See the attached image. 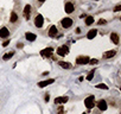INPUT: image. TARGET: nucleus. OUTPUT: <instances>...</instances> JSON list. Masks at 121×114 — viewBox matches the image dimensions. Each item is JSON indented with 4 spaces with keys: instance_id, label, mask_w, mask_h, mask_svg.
Returning <instances> with one entry per match:
<instances>
[{
    "instance_id": "1",
    "label": "nucleus",
    "mask_w": 121,
    "mask_h": 114,
    "mask_svg": "<svg viewBox=\"0 0 121 114\" xmlns=\"http://www.w3.org/2000/svg\"><path fill=\"white\" fill-rule=\"evenodd\" d=\"M84 105H86V107L87 108H93L94 106H95V97H94V95H90V96H88V97H86V100H84Z\"/></svg>"
},
{
    "instance_id": "2",
    "label": "nucleus",
    "mask_w": 121,
    "mask_h": 114,
    "mask_svg": "<svg viewBox=\"0 0 121 114\" xmlns=\"http://www.w3.org/2000/svg\"><path fill=\"white\" fill-rule=\"evenodd\" d=\"M56 52H57V55H58V56H65V55L69 52V48H68L67 45L59 46V48H57Z\"/></svg>"
},
{
    "instance_id": "3",
    "label": "nucleus",
    "mask_w": 121,
    "mask_h": 114,
    "mask_svg": "<svg viewBox=\"0 0 121 114\" xmlns=\"http://www.w3.org/2000/svg\"><path fill=\"white\" fill-rule=\"evenodd\" d=\"M52 52H53V48H45L44 50L40 51V55H42L43 57H52V56H51Z\"/></svg>"
},
{
    "instance_id": "4",
    "label": "nucleus",
    "mask_w": 121,
    "mask_h": 114,
    "mask_svg": "<svg viewBox=\"0 0 121 114\" xmlns=\"http://www.w3.org/2000/svg\"><path fill=\"white\" fill-rule=\"evenodd\" d=\"M43 24H44V18H43L42 14H38V16L35 18V25H36L37 27H42Z\"/></svg>"
},
{
    "instance_id": "5",
    "label": "nucleus",
    "mask_w": 121,
    "mask_h": 114,
    "mask_svg": "<svg viewBox=\"0 0 121 114\" xmlns=\"http://www.w3.org/2000/svg\"><path fill=\"white\" fill-rule=\"evenodd\" d=\"M95 105L97 106V108H99L100 110H106V109H107V102H106V100H103V99L99 100Z\"/></svg>"
},
{
    "instance_id": "6",
    "label": "nucleus",
    "mask_w": 121,
    "mask_h": 114,
    "mask_svg": "<svg viewBox=\"0 0 121 114\" xmlns=\"http://www.w3.org/2000/svg\"><path fill=\"white\" fill-rule=\"evenodd\" d=\"M60 24H62V26L64 29H68V27H70L73 25V19L71 18H64V19H62Z\"/></svg>"
},
{
    "instance_id": "7",
    "label": "nucleus",
    "mask_w": 121,
    "mask_h": 114,
    "mask_svg": "<svg viewBox=\"0 0 121 114\" xmlns=\"http://www.w3.org/2000/svg\"><path fill=\"white\" fill-rule=\"evenodd\" d=\"M88 62H89V57H87V56H80L76 58L77 64H87Z\"/></svg>"
},
{
    "instance_id": "8",
    "label": "nucleus",
    "mask_w": 121,
    "mask_h": 114,
    "mask_svg": "<svg viewBox=\"0 0 121 114\" xmlns=\"http://www.w3.org/2000/svg\"><path fill=\"white\" fill-rule=\"evenodd\" d=\"M30 13H31V6H30V5H26V6L24 7V11H23V16H24V18H25L26 20L30 19Z\"/></svg>"
},
{
    "instance_id": "9",
    "label": "nucleus",
    "mask_w": 121,
    "mask_h": 114,
    "mask_svg": "<svg viewBox=\"0 0 121 114\" xmlns=\"http://www.w3.org/2000/svg\"><path fill=\"white\" fill-rule=\"evenodd\" d=\"M68 100H69V97H68V96H59V97H56V99H55V103H56V105L65 103Z\"/></svg>"
},
{
    "instance_id": "10",
    "label": "nucleus",
    "mask_w": 121,
    "mask_h": 114,
    "mask_svg": "<svg viewBox=\"0 0 121 114\" xmlns=\"http://www.w3.org/2000/svg\"><path fill=\"white\" fill-rule=\"evenodd\" d=\"M53 82H55L53 79H50V80H46V81H42V82H38V87L44 88V87H46L48 84H51V83H53Z\"/></svg>"
},
{
    "instance_id": "11",
    "label": "nucleus",
    "mask_w": 121,
    "mask_h": 114,
    "mask_svg": "<svg viewBox=\"0 0 121 114\" xmlns=\"http://www.w3.org/2000/svg\"><path fill=\"white\" fill-rule=\"evenodd\" d=\"M10 35V31L7 27H3V29H0V37L1 38H7Z\"/></svg>"
},
{
    "instance_id": "12",
    "label": "nucleus",
    "mask_w": 121,
    "mask_h": 114,
    "mask_svg": "<svg viewBox=\"0 0 121 114\" xmlns=\"http://www.w3.org/2000/svg\"><path fill=\"white\" fill-rule=\"evenodd\" d=\"M115 53H116L115 50H109V51H107V52L103 53V57H104V58H112V57L115 56Z\"/></svg>"
},
{
    "instance_id": "13",
    "label": "nucleus",
    "mask_w": 121,
    "mask_h": 114,
    "mask_svg": "<svg viewBox=\"0 0 121 114\" xmlns=\"http://www.w3.org/2000/svg\"><path fill=\"white\" fill-rule=\"evenodd\" d=\"M74 10H75L74 4H71V3H67L65 4V12L67 13H71V12H74Z\"/></svg>"
},
{
    "instance_id": "14",
    "label": "nucleus",
    "mask_w": 121,
    "mask_h": 114,
    "mask_svg": "<svg viewBox=\"0 0 121 114\" xmlns=\"http://www.w3.org/2000/svg\"><path fill=\"white\" fill-rule=\"evenodd\" d=\"M25 38L27 39V40H30V42H33L36 38H37V36L35 35V33H31V32H26L25 33Z\"/></svg>"
},
{
    "instance_id": "15",
    "label": "nucleus",
    "mask_w": 121,
    "mask_h": 114,
    "mask_svg": "<svg viewBox=\"0 0 121 114\" xmlns=\"http://www.w3.org/2000/svg\"><path fill=\"white\" fill-rule=\"evenodd\" d=\"M96 33H97V30L93 29V30H90V31L87 33V38H88V39H93V38H95Z\"/></svg>"
},
{
    "instance_id": "16",
    "label": "nucleus",
    "mask_w": 121,
    "mask_h": 114,
    "mask_svg": "<svg viewBox=\"0 0 121 114\" xmlns=\"http://www.w3.org/2000/svg\"><path fill=\"white\" fill-rule=\"evenodd\" d=\"M58 64L62 67L63 69H70L71 68V64L70 63H68V62H64V61H59L58 62Z\"/></svg>"
},
{
    "instance_id": "17",
    "label": "nucleus",
    "mask_w": 121,
    "mask_h": 114,
    "mask_svg": "<svg viewBox=\"0 0 121 114\" xmlns=\"http://www.w3.org/2000/svg\"><path fill=\"white\" fill-rule=\"evenodd\" d=\"M110 38H112V42L114 44H119V35L117 33H115V32L110 33Z\"/></svg>"
},
{
    "instance_id": "18",
    "label": "nucleus",
    "mask_w": 121,
    "mask_h": 114,
    "mask_svg": "<svg viewBox=\"0 0 121 114\" xmlns=\"http://www.w3.org/2000/svg\"><path fill=\"white\" fill-rule=\"evenodd\" d=\"M57 35V27L56 26H51L50 30H49V36L50 37H55Z\"/></svg>"
},
{
    "instance_id": "19",
    "label": "nucleus",
    "mask_w": 121,
    "mask_h": 114,
    "mask_svg": "<svg viewBox=\"0 0 121 114\" xmlns=\"http://www.w3.org/2000/svg\"><path fill=\"white\" fill-rule=\"evenodd\" d=\"M13 55H14V51H11L9 53H5L3 58H4V61H9V60H11L12 57H13Z\"/></svg>"
},
{
    "instance_id": "20",
    "label": "nucleus",
    "mask_w": 121,
    "mask_h": 114,
    "mask_svg": "<svg viewBox=\"0 0 121 114\" xmlns=\"http://www.w3.org/2000/svg\"><path fill=\"white\" fill-rule=\"evenodd\" d=\"M94 23V17H91V16H89V17H87L86 18V25H91Z\"/></svg>"
},
{
    "instance_id": "21",
    "label": "nucleus",
    "mask_w": 121,
    "mask_h": 114,
    "mask_svg": "<svg viewBox=\"0 0 121 114\" xmlns=\"http://www.w3.org/2000/svg\"><path fill=\"white\" fill-rule=\"evenodd\" d=\"M17 19H18L17 13H16V12H12V13H11V19H10V20H11V23H16V22H17Z\"/></svg>"
},
{
    "instance_id": "22",
    "label": "nucleus",
    "mask_w": 121,
    "mask_h": 114,
    "mask_svg": "<svg viewBox=\"0 0 121 114\" xmlns=\"http://www.w3.org/2000/svg\"><path fill=\"white\" fill-rule=\"evenodd\" d=\"M96 88H102V89H108V87L104 84V83H99V84H96Z\"/></svg>"
},
{
    "instance_id": "23",
    "label": "nucleus",
    "mask_w": 121,
    "mask_h": 114,
    "mask_svg": "<svg viewBox=\"0 0 121 114\" xmlns=\"http://www.w3.org/2000/svg\"><path fill=\"white\" fill-rule=\"evenodd\" d=\"M93 77H94V69H93V70H91V71L88 74V76H87V80H88V81H90Z\"/></svg>"
},
{
    "instance_id": "24",
    "label": "nucleus",
    "mask_w": 121,
    "mask_h": 114,
    "mask_svg": "<svg viewBox=\"0 0 121 114\" xmlns=\"http://www.w3.org/2000/svg\"><path fill=\"white\" fill-rule=\"evenodd\" d=\"M58 114H64V108H63V106H59V108H58Z\"/></svg>"
},
{
    "instance_id": "25",
    "label": "nucleus",
    "mask_w": 121,
    "mask_h": 114,
    "mask_svg": "<svg viewBox=\"0 0 121 114\" xmlns=\"http://www.w3.org/2000/svg\"><path fill=\"white\" fill-rule=\"evenodd\" d=\"M88 63H90L91 66H93V64H96V63H97V60H89Z\"/></svg>"
},
{
    "instance_id": "26",
    "label": "nucleus",
    "mask_w": 121,
    "mask_h": 114,
    "mask_svg": "<svg viewBox=\"0 0 121 114\" xmlns=\"http://www.w3.org/2000/svg\"><path fill=\"white\" fill-rule=\"evenodd\" d=\"M120 10H121V5H117V6H115V9H114L115 12H119Z\"/></svg>"
},
{
    "instance_id": "27",
    "label": "nucleus",
    "mask_w": 121,
    "mask_h": 114,
    "mask_svg": "<svg viewBox=\"0 0 121 114\" xmlns=\"http://www.w3.org/2000/svg\"><path fill=\"white\" fill-rule=\"evenodd\" d=\"M9 44H10V40H6V42H4V43H3V46H7Z\"/></svg>"
},
{
    "instance_id": "28",
    "label": "nucleus",
    "mask_w": 121,
    "mask_h": 114,
    "mask_svg": "<svg viewBox=\"0 0 121 114\" xmlns=\"http://www.w3.org/2000/svg\"><path fill=\"white\" fill-rule=\"evenodd\" d=\"M44 100H45V102H48V101H49V94H46V95H45Z\"/></svg>"
},
{
    "instance_id": "29",
    "label": "nucleus",
    "mask_w": 121,
    "mask_h": 114,
    "mask_svg": "<svg viewBox=\"0 0 121 114\" xmlns=\"http://www.w3.org/2000/svg\"><path fill=\"white\" fill-rule=\"evenodd\" d=\"M102 24H106V20H100L99 22V25H102Z\"/></svg>"
},
{
    "instance_id": "30",
    "label": "nucleus",
    "mask_w": 121,
    "mask_h": 114,
    "mask_svg": "<svg viewBox=\"0 0 121 114\" xmlns=\"http://www.w3.org/2000/svg\"><path fill=\"white\" fill-rule=\"evenodd\" d=\"M23 46H24L23 43H18V44H17V48H23Z\"/></svg>"
},
{
    "instance_id": "31",
    "label": "nucleus",
    "mask_w": 121,
    "mask_h": 114,
    "mask_svg": "<svg viewBox=\"0 0 121 114\" xmlns=\"http://www.w3.org/2000/svg\"><path fill=\"white\" fill-rule=\"evenodd\" d=\"M39 1H40V3H44V1H45V0H39Z\"/></svg>"
},
{
    "instance_id": "32",
    "label": "nucleus",
    "mask_w": 121,
    "mask_h": 114,
    "mask_svg": "<svg viewBox=\"0 0 121 114\" xmlns=\"http://www.w3.org/2000/svg\"><path fill=\"white\" fill-rule=\"evenodd\" d=\"M83 114H87V113H83Z\"/></svg>"
},
{
    "instance_id": "33",
    "label": "nucleus",
    "mask_w": 121,
    "mask_h": 114,
    "mask_svg": "<svg viewBox=\"0 0 121 114\" xmlns=\"http://www.w3.org/2000/svg\"><path fill=\"white\" fill-rule=\"evenodd\" d=\"M96 1H97V0H96Z\"/></svg>"
}]
</instances>
